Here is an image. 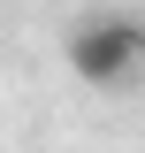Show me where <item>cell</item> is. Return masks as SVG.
Listing matches in <instances>:
<instances>
[{"label": "cell", "mask_w": 145, "mask_h": 153, "mask_svg": "<svg viewBox=\"0 0 145 153\" xmlns=\"http://www.w3.org/2000/svg\"><path fill=\"white\" fill-rule=\"evenodd\" d=\"M69 69L92 92H122L145 76V23L138 16H84L69 31Z\"/></svg>", "instance_id": "cell-1"}]
</instances>
